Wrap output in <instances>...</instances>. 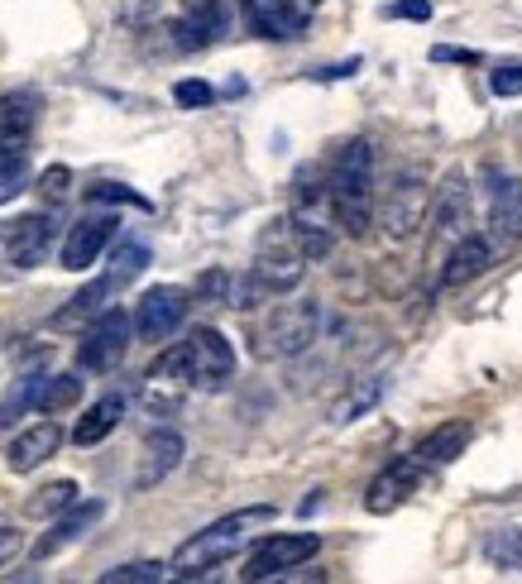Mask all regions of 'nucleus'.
I'll return each instance as SVG.
<instances>
[{
	"instance_id": "nucleus-1",
	"label": "nucleus",
	"mask_w": 522,
	"mask_h": 584,
	"mask_svg": "<svg viewBox=\"0 0 522 584\" xmlns=\"http://www.w3.org/2000/svg\"><path fill=\"white\" fill-rule=\"evenodd\" d=\"M326 187H331V221L360 240L374 221V144H341L331 158V173H326Z\"/></svg>"
},
{
	"instance_id": "nucleus-23",
	"label": "nucleus",
	"mask_w": 522,
	"mask_h": 584,
	"mask_svg": "<svg viewBox=\"0 0 522 584\" xmlns=\"http://www.w3.org/2000/svg\"><path fill=\"white\" fill-rule=\"evenodd\" d=\"M470 436H475L470 422H446V427H436L427 441L417 446V460H422V465H451V460L465 455Z\"/></svg>"
},
{
	"instance_id": "nucleus-9",
	"label": "nucleus",
	"mask_w": 522,
	"mask_h": 584,
	"mask_svg": "<svg viewBox=\"0 0 522 584\" xmlns=\"http://www.w3.org/2000/svg\"><path fill=\"white\" fill-rule=\"evenodd\" d=\"M470 178L451 168L432 197V245H456L470 235Z\"/></svg>"
},
{
	"instance_id": "nucleus-36",
	"label": "nucleus",
	"mask_w": 522,
	"mask_h": 584,
	"mask_svg": "<svg viewBox=\"0 0 522 584\" xmlns=\"http://www.w3.org/2000/svg\"><path fill=\"white\" fill-rule=\"evenodd\" d=\"M68 187H72V168H63V163L44 168V178H39V192H44L48 202H63V197H68Z\"/></svg>"
},
{
	"instance_id": "nucleus-39",
	"label": "nucleus",
	"mask_w": 522,
	"mask_h": 584,
	"mask_svg": "<svg viewBox=\"0 0 522 584\" xmlns=\"http://www.w3.org/2000/svg\"><path fill=\"white\" fill-rule=\"evenodd\" d=\"M384 15L388 20H432V0H393Z\"/></svg>"
},
{
	"instance_id": "nucleus-30",
	"label": "nucleus",
	"mask_w": 522,
	"mask_h": 584,
	"mask_svg": "<svg viewBox=\"0 0 522 584\" xmlns=\"http://www.w3.org/2000/svg\"><path fill=\"white\" fill-rule=\"evenodd\" d=\"M173 565H159V561H135V565H116L106 570L101 584H159Z\"/></svg>"
},
{
	"instance_id": "nucleus-17",
	"label": "nucleus",
	"mask_w": 522,
	"mask_h": 584,
	"mask_svg": "<svg viewBox=\"0 0 522 584\" xmlns=\"http://www.w3.org/2000/svg\"><path fill=\"white\" fill-rule=\"evenodd\" d=\"M53 235H58L53 216H44V211L39 216H20V221L10 226V235H5V259L15 264V269H34V264H44Z\"/></svg>"
},
{
	"instance_id": "nucleus-42",
	"label": "nucleus",
	"mask_w": 522,
	"mask_h": 584,
	"mask_svg": "<svg viewBox=\"0 0 522 584\" xmlns=\"http://www.w3.org/2000/svg\"><path fill=\"white\" fill-rule=\"evenodd\" d=\"M355 68H360V58H350V63H336V68H317L312 77H317V82H336V77H350Z\"/></svg>"
},
{
	"instance_id": "nucleus-18",
	"label": "nucleus",
	"mask_w": 522,
	"mask_h": 584,
	"mask_svg": "<svg viewBox=\"0 0 522 584\" xmlns=\"http://www.w3.org/2000/svg\"><path fill=\"white\" fill-rule=\"evenodd\" d=\"M182 436L178 431H149L144 436V450H139V474H135V489H154V484H163L168 474L182 465Z\"/></svg>"
},
{
	"instance_id": "nucleus-14",
	"label": "nucleus",
	"mask_w": 522,
	"mask_h": 584,
	"mask_svg": "<svg viewBox=\"0 0 522 584\" xmlns=\"http://www.w3.org/2000/svg\"><path fill=\"white\" fill-rule=\"evenodd\" d=\"M489 240H494V250H513L522 240V178H494V187H489Z\"/></svg>"
},
{
	"instance_id": "nucleus-31",
	"label": "nucleus",
	"mask_w": 522,
	"mask_h": 584,
	"mask_svg": "<svg viewBox=\"0 0 522 584\" xmlns=\"http://www.w3.org/2000/svg\"><path fill=\"white\" fill-rule=\"evenodd\" d=\"M484 556H489V561L499 565V570H522V527H518V532H499V537H489Z\"/></svg>"
},
{
	"instance_id": "nucleus-29",
	"label": "nucleus",
	"mask_w": 522,
	"mask_h": 584,
	"mask_svg": "<svg viewBox=\"0 0 522 584\" xmlns=\"http://www.w3.org/2000/svg\"><path fill=\"white\" fill-rule=\"evenodd\" d=\"M293 230H298V245L307 259H326L331 254V230H326V221H302V216H293Z\"/></svg>"
},
{
	"instance_id": "nucleus-5",
	"label": "nucleus",
	"mask_w": 522,
	"mask_h": 584,
	"mask_svg": "<svg viewBox=\"0 0 522 584\" xmlns=\"http://www.w3.org/2000/svg\"><path fill=\"white\" fill-rule=\"evenodd\" d=\"M130 336H135V321H130L120 307H106L101 316L92 321V331L82 336L77 345V369L82 374H111L125 364L130 355Z\"/></svg>"
},
{
	"instance_id": "nucleus-20",
	"label": "nucleus",
	"mask_w": 522,
	"mask_h": 584,
	"mask_svg": "<svg viewBox=\"0 0 522 584\" xmlns=\"http://www.w3.org/2000/svg\"><path fill=\"white\" fill-rule=\"evenodd\" d=\"M489 264H494V240H484V235L456 240L451 254H446V264H441V288H465V283H475V278L489 269Z\"/></svg>"
},
{
	"instance_id": "nucleus-22",
	"label": "nucleus",
	"mask_w": 522,
	"mask_h": 584,
	"mask_svg": "<svg viewBox=\"0 0 522 584\" xmlns=\"http://www.w3.org/2000/svg\"><path fill=\"white\" fill-rule=\"evenodd\" d=\"M120 417H125V398L120 393H106V398H96V403L82 412V422H77V431H72V441L77 446H96V441H106L116 427H120Z\"/></svg>"
},
{
	"instance_id": "nucleus-25",
	"label": "nucleus",
	"mask_w": 522,
	"mask_h": 584,
	"mask_svg": "<svg viewBox=\"0 0 522 584\" xmlns=\"http://www.w3.org/2000/svg\"><path fill=\"white\" fill-rule=\"evenodd\" d=\"M379 398H384V379H379V374H369V379H360V384L341 398V403L331 407V422H336V427H345V422H360L364 412L379 403Z\"/></svg>"
},
{
	"instance_id": "nucleus-10",
	"label": "nucleus",
	"mask_w": 522,
	"mask_h": 584,
	"mask_svg": "<svg viewBox=\"0 0 522 584\" xmlns=\"http://www.w3.org/2000/svg\"><path fill=\"white\" fill-rule=\"evenodd\" d=\"M187 292L173 288V283H163V288H149L139 297V307H135V336L139 340H149V345H159V340H168L178 331L182 321H187Z\"/></svg>"
},
{
	"instance_id": "nucleus-37",
	"label": "nucleus",
	"mask_w": 522,
	"mask_h": 584,
	"mask_svg": "<svg viewBox=\"0 0 522 584\" xmlns=\"http://www.w3.org/2000/svg\"><path fill=\"white\" fill-rule=\"evenodd\" d=\"M489 87L494 96H522V63H503L489 72Z\"/></svg>"
},
{
	"instance_id": "nucleus-26",
	"label": "nucleus",
	"mask_w": 522,
	"mask_h": 584,
	"mask_svg": "<svg viewBox=\"0 0 522 584\" xmlns=\"http://www.w3.org/2000/svg\"><path fill=\"white\" fill-rule=\"evenodd\" d=\"M82 374H48V384H44V398H39V417H53V412H63L72 407L82 398Z\"/></svg>"
},
{
	"instance_id": "nucleus-28",
	"label": "nucleus",
	"mask_w": 522,
	"mask_h": 584,
	"mask_svg": "<svg viewBox=\"0 0 522 584\" xmlns=\"http://www.w3.org/2000/svg\"><path fill=\"white\" fill-rule=\"evenodd\" d=\"M182 20H192L206 39L226 29V0H182Z\"/></svg>"
},
{
	"instance_id": "nucleus-4",
	"label": "nucleus",
	"mask_w": 522,
	"mask_h": 584,
	"mask_svg": "<svg viewBox=\"0 0 522 584\" xmlns=\"http://www.w3.org/2000/svg\"><path fill=\"white\" fill-rule=\"evenodd\" d=\"M254 273H259V283L274 292H293L302 283V273H307V254L298 245V230H293V216H278V221L264 230L259 240V254H254L250 264Z\"/></svg>"
},
{
	"instance_id": "nucleus-34",
	"label": "nucleus",
	"mask_w": 522,
	"mask_h": 584,
	"mask_svg": "<svg viewBox=\"0 0 522 584\" xmlns=\"http://www.w3.org/2000/svg\"><path fill=\"white\" fill-rule=\"evenodd\" d=\"M230 288H235V278H230L226 269H206L197 278V297L202 302H216V307H230Z\"/></svg>"
},
{
	"instance_id": "nucleus-12",
	"label": "nucleus",
	"mask_w": 522,
	"mask_h": 584,
	"mask_svg": "<svg viewBox=\"0 0 522 584\" xmlns=\"http://www.w3.org/2000/svg\"><path fill=\"white\" fill-rule=\"evenodd\" d=\"M235 5L250 34H259V39H302V29H307V15L293 0H235Z\"/></svg>"
},
{
	"instance_id": "nucleus-11",
	"label": "nucleus",
	"mask_w": 522,
	"mask_h": 584,
	"mask_svg": "<svg viewBox=\"0 0 522 584\" xmlns=\"http://www.w3.org/2000/svg\"><path fill=\"white\" fill-rule=\"evenodd\" d=\"M422 460L412 455V460H393V465H384L379 474H374V484L364 489V508H369L374 518H388V513H398V508L408 503V494L417 489V479H422Z\"/></svg>"
},
{
	"instance_id": "nucleus-16",
	"label": "nucleus",
	"mask_w": 522,
	"mask_h": 584,
	"mask_svg": "<svg viewBox=\"0 0 522 584\" xmlns=\"http://www.w3.org/2000/svg\"><path fill=\"white\" fill-rule=\"evenodd\" d=\"M101 518H106V503H101V498H87V503H72L68 513H58L53 532H44V537L34 542V561H48V556H58L63 546L82 542V537H87V532H92Z\"/></svg>"
},
{
	"instance_id": "nucleus-3",
	"label": "nucleus",
	"mask_w": 522,
	"mask_h": 584,
	"mask_svg": "<svg viewBox=\"0 0 522 584\" xmlns=\"http://www.w3.org/2000/svg\"><path fill=\"white\" fill-rule=\"evenodd\" d=\"M321 307L317 302H278L259 326V355L264 360H298L317 345Z\"/></svg>"
},
{
	"instance_id": "nucleus-38",
	"label": "nucleus",
	"mask_w": 522,
	"mask_h": 584,
	"mask_svg": "<svg viewBox=\"0 0 522 584\" xmlns=\"http://www.w3.org/2000/svg\"><path fill=\"white\" fill-rule=\"evenodd\" d=\"M87 202H130V206H149L144 197H135L130 187H116V182H96V187H87Z\"/></svg>"
},
{
	"instance_id": "nucleus-13",
	"label": "nucleus",
	"mask_w": 522,
	"mask_h": 584,
	"mask_svg": "<svg viewBox=\"0 0 522 584\" xmlns=\"http://www.w3.org/2000/svg\"><path fill=\"white\" fill-rule=\"evenodd\" d=\"M116 216H82L77 226L68 230V240H63V269L72 273H87L96 259H101V250L116 240Z\"/></svg>"
},
{
	"instance_id": "nucleus-15",
	"label": "nucleus",
	"mask_w": 522,
	"mask_h": 584,
	"mask_svg": "<svg viewBox=\"0 0 522 584\" xmlns=\"http://www.w3.org/2000/svg\"><path fill=\"white\" fill-rule=\"evenodd\" d=\"M39 111H44V101L34 92H5L0 96V158L24 154L34 125H39Z\"/></svg>"
},
{
	"instance_id": "nucleus-8",
	"label": "nucleus",
	"mask_w": 522,
	"mask_h": 584,
	"mask_svg": "<svg viewBox=\"0 0 522 584\" xmlns=\"http://www.w3.org/2000/svg\"><path fill=\"white\" fill-rule=\"evenodd\" d=\"M427 211H432L427 178H422V173H403V178H393V187H388L379 221L388 230V240H412L422 226H427Z\"/></svg>"
},
{
	"instance_id": "nucleus-35",
	"label": "nucleus",
	"mask_w": 522,
	"mask_h": 584,
	"mask_svg": "<svg viewBox=\"0 0 522 584\" xmlns=\"http://www.w3.org/2000/svg\"><path fill=\"white\" fill-rule=\"evenodd\" d=\"M173 101L187 106V111H197V106H211L216 101V92L206 87L202 77H187V82H178V87H173Z\"/></svg>"
},
{
	"instance_id": "nucleus-40",
	"label": "nucleus",
	"mask_w": 522,
	"mask_h": 584,
	"mask_svg": "<svg viewBox=\"0 0 522 584\" xmlns=\"http://www.w3.org/2000/svg\"><path fill=\"white\" fill-rule=\"evenodd\" d=\"M20 551H24V537H20V532H15V527H0V570L15 561Z\"/></svg>"
},
{
	"instance_id": "nucleus-32",
	"label": "nucleus",
	"mask_w": 522,
	"mask_h": 584,
	"mask_svg": "<svg viewBox=\"0 0 522 584\" xmlns=\"http://www.w3.org/2000/svg\"><path fill=\"white\" fill-rule=\"evenodd\" d=\"M24 187H29V163H24V154L0 158V206L15 202Z\"/></svg>"
},
{
	"instance_id": "nucleus-43",
	"label": "nucleus",
	"mask_w": 522,
	"mask_h": 584,
	"mask_svg": "<svg viewBox=\"0 0 522 584\" xmlns=\"http://www.w3.org/2000/svg\"><path fill=\"white\" fill-rule=\"evenodd\" d=\"M312 5H321V0H312Z\"/></svg>"
},
{
	"instance_id": "nucleus-24",
	"label": "nucleus",
	"mask_w": 522,
	"mask_h": 584,
	"mask_svg": "<svg viewBox=\"0 0 522 584\" xmlns=\"http://www.w3.org/2000/svg\"><path fill=\"white\" fill-rule=\"evenodd\" d=\"M44 384H48V374H20L15 388L5 393V403H0V431L5 427H15V422L24 417V412H39V398H44Z\"/></svg>"
},
{
	"instance_id": "nucleus-27",
	"label": "nucleus",
	"mask_w": 522,
	"mask_h": 584,
	"mask_svg": "<svg viewBox=\"0 0 522 584\" xmlns=\"http://www.w3.org/2000/svg\"><path fill=\"white\" fill-rule=\"evenodd\" d=\"M77 503V484L72 479H58V484H48V489H39L24 503V513L29 518H58V513H68V508Z\"/></svg>"
},
{
	"instance_id": "nucleus-21",
	"label": "nucleus",
	"mask_w": 522,
	"mask_h": 584,
	"mask_svg": "<svg viewBox=\"0 0 522 584\" xmlns=\"http://www.w3.org/2000/svg\"><path fill=\"white\" fill-rule=\"evenodd\" d=\"M116 288H125L120 283V278H96V283H87L77 292V297H68V307L63 312H53V331H72V326H82V321H96V316H101L106 307H111V297H116Z\"/></svg>"
},
{
	"instance_id": "nucleus-7",
	"label": "nucleus",
	"mask_w": 522,
	"mask_h": 584,
	"mask_svg": "<svg viewBox=\"0 0 522 584\" xmlns=\"http://www.w3.org/2000/svg\"><path fill=\"white\" fill-rule=\"evenodd\" d=\"M317 551H321V537H317V532H288V537H269V542L254 546V556L245 561V570H240V575H245L250 584H259V580H283L288 570L307 565Z\"/></svg>"
},
{
	"instance_id": "nucleus-41",
	"label": "nucleus",
	"mask_w": 522,
	"mask_h": 584,
	"mask_svg": "<svg viewBox=\"0 0 522 584\" xmlns=\"http://www.w3.org/2000/svg\"><path fill=\"white\" fill-rule=\"evenodd\" d=\"M436 63H479V53H470V48H432Z\"/></svg>"
},
{
	"instance_id": "nucleus-2",
	"label": "nucleus",
	"mask_w": 522,
	"mask_h": 584,
	"mask_svg": "<svg viewBox=\"0 0 522 584\" xmlns=\"http://www.w3.org/2000/svg\"><path fill=\"white\" fill-rule=\"evenodd\" d=\"M254 518H269V508H250V513H235V518H221V522H211L206 532H197V537H187L173 551V575L182 580H197L206 575V570H216V565H226L230 556H240L245 551V527Z\"/></svg>"
},
{
	"instance_id": "nucleus-33",
	"label": "nucleus",
	"mask_w": 522,
	"mask_h": 584,
	"mask_svg": "<svg viewBox=\"0 0 522 584\" xmlns=\"http://www.w3.org/2000/svg\"><path fill=\"white\" fill-rule=\"evenodd\" d=\"M144 269H149V250H144V245H120L111 254V278H120V283L139 278Z\"/></svg>"
},
{
	"instance_id": "nucleus-6",
	"label": "nucleus",
	"mask_w": 522,
	"mask_h": 584,
	"mask_svg": "<svg viewBox=\"0 0 522 584\" xmlns=\"http://www.w3.org/2000/svg\"><path fill=\"white\" fill-rule=\"evenodd\" d=\"M182 345H187L192 388H202V393H221V388L235 379V350H230V340L216 331V326H197Z\"/></svg>"
},
{
	"instance_id": "nucleus-19",
	"label": "nucleus",
	"mask_w": 522,
	"mask_h": 584,
	"mask_svg": "<svg viewBox=\"0 0 522 584\" xmlns=\"http://www.w3.org/2000/svg\"><path fill=\"white\" fill-rule=\"evenodd\" d=\"M58 446H63V427H58L53 417H44V422H34V427H24L15 441H10V470L15 474H29V470H39L48 455H58Z\"/></svg>"
}]
</instances>
